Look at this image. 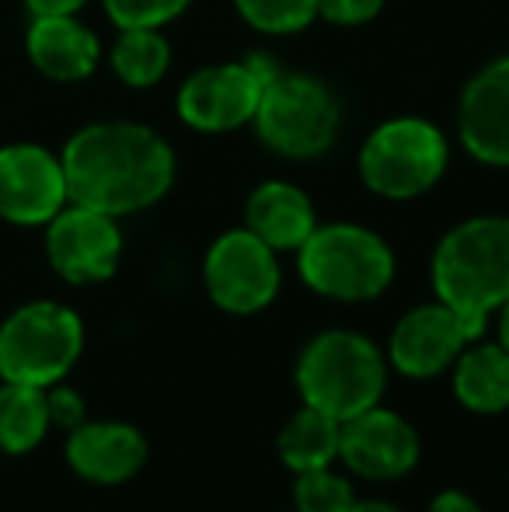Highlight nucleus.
<instances>
[{
  "label": "nucleus",
  "instance_id": "nucleus-16",
  "mask_svg": "<svg viewBox=\"0 0 509 512\" xmlns=\"http://www.w3.org/2000/svg\"><path fill=\"white\" fill-rule=\"evenodd\" d=\"M28 56L53 81H84L98 67L102 46L74 14H39L28 28Z\"/></svg>",
  "mask_w": 509,
  "mask_h": 512
},
{
  "label": "nucleus",
  "instance_id": "nucleus-11",
  "mask_svg": "<svg viewBox=\"0 0 509 512\" xmlns=\"http://www.w3.org/2000/svg\"><path fill=\"white\" fill-rule=\"evenodd\" d=\"M471 342H478V335L447 304H422L394 324L387 356L398 373L429 380L454 366Z\"/></svg>",
  "mask_w": 509,
  "mask_h": 512
},
{
  "label": "nucleus",
  "instance_id": "nucleus-25",
  "mask_svg": "<svg viewBox=\"0 0 509 512\" xmlns=\"http://www.w3.org/2000/svg\"><path fill=\"white\" fill-rule=\"evenodd\" d=\"M384 0H318V14L332 25H363L381 14Z\"/></svg>",
  "mask_w": 509,
  "mask_h": 512
},
{
  "label": "nucleus",
  "instance_id": "nucleus-14",
  "mask_svg": "<svg viewBox=\"0 0 509 512\" xmlns=\"http://www.w3.org/2000/svg\"><path fill=\"white\" fill-rule=\"evenodd\" d=\"M461 143L478 161L509 168V56L489 63L464 88Z\"/></svg>",
  "mask_w": 509,
  "mask_h": 512
},
{
  "label": "nucleus",
  "instance_id": "nucleus-18",
  "mask_svg": "<svg viewBox=\"0 0 509 512\" xmlns=\"http://www.w3.org/2000/svg\"><path fill=\"white\" fill-rule=\"evenodd\" d=\"M454 394L475 415L509 408V352L503 345H471L454 363Z\"/></svg>",
  "mask_w": 509,
  "mask_h": 512
},
{
  "label": "nucleus",
  "instance_id": "nucleus-27",
  "mask_svg": "<svg viewBox=\"0 0 509 512\" xmlns=\"http://www.w3.org/2000/svg\"><path fill=\"white\" fill-rule=\"evenodd\" d=\"M429 512H482V506H478L468 492L447 488V492H440L433 502H429Z\"/></svg>",
  "mask_w": 509,
  "mask_h": 512
},
{
  "label": "nucleus",
  "instance_id": "nucleus-17",
  "mask_svg": "<svg viewBox=\"0 0 509 512\" xmlns=\"http://www.w3.org/2000/svg\"><path fill=\"white\" fill-rule=\"evenodd\" d=\"M245 216H248V230L255 237H262L272 251L300 248L314 234V227H318L311 199L290 182L258 185L252 199H248Z\"/></svg>",
  "mask_w": 509,
  "mask_h": 512
},
{
  "label": "nucleus",
  "instance_id": "nucleus-3",
  "mask_svg": "<svg viewBox=\"0 0 509 512\" xmlns=\"http://www.w3.org/2000/svg\"><path fill=\"white\" fill-rule=\"evenodd\" d=\"M384 380L387 366L381 349L356 331H325L311 338L297 359L304 405L328 411L339 422L381 405Z\"/></svg>",
  "mask_w": 509,
  "mask_h": 512
},
{
  "label": "nucleus",
  "instance_id": "nucleus-20",
  "mask_svg": "<svg viewBox=\"0 0 509 512\" xmlns=\"http://www.w3.org/2000/svg\"><path fill=\"white\" fill-rule=\"evenodd\" d=\"M49 429L46 387L7 384L0 387V450L28 453L42 443Z\"/></svg>",
  "mask_w": 509,
  "mask_h": 512
},
{
  "label": "nucleus",
  "instance_id": "nucleus-13",
  "mask_svg": "<svg viewBox=\"0 0 509 512\" xmlns=\"http://www.w3.org/2000/svg\"><path fill=\"white\" fill-rule=\"evenodd\" d=\"M339 457L370 481H394L419 464V436L401 415L381 405L342 422Z\"/></svg>",
  "mask_w": 509,
  "mask_h": 512
},
{
  "label": "nucleus",
  "instance_id": "nucleus-7",
  "mask_svg": "<svg viewBox=\"0 0 509 512\" xmlns=\"http://www.w3.org/2000/svg\"><path fill=\"white\" fill-rule=\"evenodd\" d=\"M447 171V140L426 119H391L367 136L360 175L384 199L422 196Z\"/></svg>",
  "mask_w": 509,
  "mask_h": 512
},
{
  "label": "nucleus",
  "instance_id": "nucleus-23",
  "mask_svg": "<svg viewBox=\"0 0 509 512\" xmlns=\"http://www.w3.org/2000/svg\"><path fill=\"white\" fill-rule=\"evenodd\" d=\"M293 502H297V512H349L356 495L346 478H339V474H332L328 467H321V471L297 474Z\"/></svg>",
  "mask_w": 509,
  "mask_h": 512
},
{
  "label": "nucleus",
  "instance_id": "nucleus-10",
  "mask_svg": "<svg viewBox=\"0 0 509 512\" xmlns=\"http://www.w3.org/2000/svg\"><path fill=\"white\" fill-rule=\"evenodd\" d=\"M67 203L63 161L35 143L0 150V216L21 227L49 223Z\"/></svg>",
  "mask_w": 509,
  "mask_h": 512
},
{
  "label": "nucleus",
  "instance_id": "nucleus-12",
  "mask_svg": "<svg viewBox=\"0 0 509 512\" xmlns=\"http://www.w3.org/2000/svg\"><path fill=\"white\" fill-rule=\"evenodd\" d=\"M262 88V77L248 67V60L203 67L178 91V115L192 129L227 133V129H238L255 119Z\"/></svg>",
  "mask_w": 509,
  "mask_h": 512
},
{
  "label": "nucleus",
  "instance_id": "nucleus-9",
  "mask_svg": "<svg viewBox=\"0 0 509 512\" xmlns=\"http://www.w3.org/2000/svg\"><path fill=\"white\" fill-rule=\"evenodd\" d=\"M46 251L53 269L67 283H102L116 272L123 255V234L116 227V216L74 203L49 220Z\"/></svg>",
  "mask_w": 509,
  "mask_h": 512
},
{
  "label": "nucleus",
  "instance_id": "nucleus-28",
  "mask_svg": "<svg viewBox=\"0 0 509 512\" xmlns=\"http://www.w3.org/2000/svg\"><path fill=\"white\" fill-rule=\"evenodd\" d=\"M28 11L39 18V14H74L81 4H88V0H25Z\"/></svg>",
  "mask_w": 509,
  "mask_h": 512
},
{
  "label": "nucleus",
  "instance_id": "nucleus-1",
  "mask_svg": "<svg viewBox=\"0 0 509 512\" xmlns=\"http://www.w3.org/2000/svg\"><path fill=\"white\" fill-rule=\"evenodd\" d=\"M60 161L70 203L109 216L154 206L175 178L171 147L136 122H95L81 129Z\"/></svg>",
  "mask_w": 509,
  "mask_h": 512
},
{
  "label": "nucleus",
  "instance_id": "nucleus-15",
  "mask_svg": "<svg viewBox=\"0 0 509 512\" xmlns=\"http://www.w3.org/2000/svg\"><path fill=\"white\" fill-rule=\"evenodd\" d=\"M67 460L81 478L95 485H119L143 467L147 439L126 422H81L70 429Z\"/></svg>",
  "mask_w": 509,
  "mask_h": 512
},
{
  "label": "nucleus",
  "instance_id": "nucleus-30",
  "mask_svg": "<svg viewBox=\"0 0 509 512\" xmlns=\"http://www.w3.org/2000/svg\"><path fill=\"white\" fill-rule=\"evenodd\" d=\"M499 310H503V321H499V345L509 352V300Z\"/></svg>",
  "mask_w": 509,
  "mask_h": 512
},
{
  "label": "nucleus",
  "instance_id": "nucleus-5",
  "mask_svg": "<svg viewBox=\"0 0 509 512\" xmlns=\"http://www.w3.org/2000/svg\"><path fill=\"white\" fill-rule=\"evenodd\" d=\"M84 349V324L70 307L39 300L0 324V377L7 384L53 387Z\"/></svg>",
  "mask_w": 509,
  "mask_h": 512
},
{
  "label": "nucleus",
  "instance_id": "nucleus-8",
  "mask_svg": "<svg viewBox=\"0 0 509 512\" xmlns=\"http://www.w3.org/2000/svg\"><path fill=\"white\" fill-rule=\"evenodd\" d=\"M206 290L227 314H255L279 293L276 251L252 230H227L213 241L203 265Z\"/></svg>",
  "mask_w": 509,
  "mask_h": 512
},
{
  "label": "nucleus",
  "instance_id": "nucleus-21",
  "mask_svg": "<svg viewBox=\"0 0 509 512\" xmlns=\"http://www.w3.org/2000/svg\"><path fill=\"white\" fill-rule=\"evenodd\" d=\"M171 63V46L157 28H123L112 46V70L129 88H150L164 77Z\"/></svg>",
  "mask_w": 509,
  "mask_h": 512
},
{
  "label": "nucleus",
  "instance_id": "nucleus-19",
  "mask_svg": "<svg viewBox=\"0 0 509 512\" xmlns=\"http://www.w3.org/2000/svg\"><path fill=\"white\" fill-rule=\"evenodd\" d=\"M342 422L328 411L304 405L279 432V457L290 471H321L339 457Z\"/></svg>",
  "mask_w": 509,
  "mask_h": 512
},
{
  "label": "nucleus",
  "instance_id": "nucleus-4",
  "mask_svg": "<svg viewBox=\"0 0 509 512\" xmlns=\"http://www.w3.org/2000/svg\"><path fill=\"white\" fill-rule=\"evenodd\" d=\"M300 276L314 293L346 304L374 300L391 286L394 255L367 227L356 223H328L300 244Z\"/></svg>",
  "mask_w": 509,
  "mask_h": 512
},
{
  "label": "nucleus",
  "instance_id": "nucleus-29",
  "mask_svg": "<svg viewBox=\"0 0 509 512\" xmlns=\"http://www.w3.org/2000/svg\"><path fill=\"white\" fill-rule=\"evenodd\" d=\"M349 512H401V509L387 506V502H353V509Z\"/></svg>",
  "mask_w": 509,
  "mask_h": 512
},
{
  "label": "nucleus",
  "instance_id": "nucleus-26",
  "mask_svg": "<svg viewBox=\"0 0 509 512\" xmlns=\"http://www.w3.org/2000/svg\"><path fill=\"white\" fill-rule=\"evenodd\" d=\"M46 405H49V422L63 425V429H77L84 422V401L70 387H53L46 394Z\"/></svg>",
  "mask_w": 509,
  "mask_h": 512
},
{
  "label": "nucleus",
  "instance_id": "nucleus-2",
  "mask_svg": "<svg viewBox=\"0 0 509 512\" xmlns=\"http://www.w3.org/2000/svg\"><path fill=\"white\" fill-rule=\"evenodd\" d=\"M433 290L482 338L485 317L509 300V216H475L450 230L436 244Z\"/></svg>",
  "mask_w": 509,
  "mask_h": 512
},
{
  "label": "nucleus",
  "instance_id": "nucleus-6",
  "mask_svg": "<svg viewBox=\"0 0 509 512\" xmlns=\"http://www.w3.org/2000/svg\"><path fill=\"white\" fill-rule=\"evenodd\" d=\"M252 122L269 150L293 157V161H307V157L325 154L335 143L339 102L318 77L279 70L262 88Z\"/></svg>",
  "mask_w": 509,
  "mask_h": 512
},
{
  "label": "nucleus",
  "instance_id": "nucleus-24",
  "mask_svg": "<svg viewBox=\"0 0 509 512\" xmlns=\"http://www.w3.org/2000/svg\"><path fill=\"white\" fill-rule=\"evenodd\" d=\"M192 0H105V11L119 28H161Z\"/></svg>",
  "mask_w": 509,
  "mask_h": 512
},
{
  "label": "nucleus",
  "instance_id": "nucleus-22",
  "mask_svg": "<svg viewBox=\"0 0 509 512\" xmlns=\"http://www.w3.org/2000/svg\"><path fill=\"white\" fill-rule=\"evenodd\" d=\"M241 18L269 35H293L318 18V0H234Z\"/></svg>",
  "mask_w": 509,
  "mask_h": 512
}]
</instances>
